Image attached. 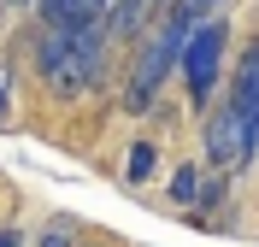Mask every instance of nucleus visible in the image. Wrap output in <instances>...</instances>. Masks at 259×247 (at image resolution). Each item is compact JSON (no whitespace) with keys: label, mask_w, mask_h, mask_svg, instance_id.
Instances as JSON below:
<instances>
[{"label":"nucleus","mask_w":259,"mask_h":247,"mask_svg":"<svg viewBox=\"0 0 259 247\" xmlns=\"http://www.w3.org/2000/svg\"><path fill=\"white\" fill-rule=\"evenodd\" d=\"M35 77L59 100H82L106 82V24L95 30H41L35 35Z\"/></svg>","instance_id":"nucleus-1"},{"label":"nucleus","mask_w":259,"mask_h":247,"mask_svg":"<svg viewBox=\"0 0 259 247\" xmlns=\"http://www.w3.org/2000/svg\"><path fill=\"white\" fill-rule=\"evenodd\" d=\"M200 18L206 12H200L194 0H177V6H165V18L136 41L130 82H124V112H147V106L159 100V88L171 82V71H177V59H183V41H189V30Z\"/></svg>","instance_id":"nucleus-2"},{"label":"nucleus","mask_w":259,"mask_h":247,"mask_svg":"<svg viewBox=\"0 0 259 247\" xmlns=\"http://www.w3.org/2000/svg\"><path fill=\"white\" fill-rule=\"evenodd\" d=\"M224 53H230V24L224 18H200L189 30V41H183V59H177L183 82H189V94L200 100V106L212 100V88L224 77Z\"/></svg>","instance_id":"nucleus-3"},{"label":"nucleus","mask_w":259,"mask_h":247,"mask_svg":"<svg viewBox=\"0 0 259 247\" xmlns=\"http://www.w3.org/2000/svg\"><path fill=\"white\" fill-rule=\"evenodd\" d=\"M230 106H236V124H242V165H253L259 159V35L247 41L242 59H236Z\"/></svg>","instance_id":"nucleus-4"},{"label":"nucleus","mask_w":259,"mask_h":247,"mask_svg":"<svg viewBox=\"0 0 259 247\" xmlns=\"http://www.w3.org/2000/svg\"><path fill=\"white\" fill-rule=\"evenodd\" d=\"M206 159L218 165V171L242 165V124H236V106H230V100L206 112Z\"/></svg>","instance_id":"nucleus-5"},{"label":"nucleus","mask_w":259,"mask_h":247,"mask_svg":"<svg viewBox=\"0 0 259 247\" xmlns=\"http://www.w3.org/2000/svg\"><path fill=\"white\" fill-rule=\"evenodd\" d=\"M41 30H95L106 24V0H30Z\"/></svg>","instance_id":"nucleus-6"},{"label":"nucleus","mask_w":259,"mask_h":247,"mask_svg":"<svg viewBox=\"0 0 259 247\" xmlns=\"http://www.w3.org/2000/svg\"><path fill=\"white\" fill-rule=\"evenodd\" d=\"M171 6H177V0H171ZM159 18H165V0H112V6H106V35H124V41L136 35V41H142Z\"/></svg>","instance_id":"nucleus-7"},{"label":"nucleus","mask_w":259,"mask_h":247,"mask_svg":"<svg viewBox=\"0 0 259 247\" xmlns=\"http://www.w3.org/2000/svg\"><path fill=\"white\" fill-rule=\"evenodd\" d=\"M153 171H159V147H153V141H130V153H124V182H130V188H142V182H153Z\"/></svg>","instance_id":"nucleus-8"},{"label":"nucleus","mask_w":259,"mask_h":247,"mask_svg":"<svg viewBox=\"0 0 259 247\" xmlns=\"http://www.w3.org/2000/svg\"><path fill=\"white\" fill-rule=\"evenodd\" d=\"M200 200V165H177L171 177V206H194Z\"/></svg>","instance_id":"nucleus-9"},{"label":"nucleus","mask_w":259,"mask_h":247,"mask_svg":"<svg viewBox=\"0 0 259 247\" xmlns=\"http://www.w3.org/2000/svg\"><path fill=\"white\" fill-rule=\"evenodd\" d=\"M35 247H77V230L71 224H48V230L35 235Z\"/></svg>","instance_id":"nucleus-10"},{"label":"nucleus","mask_w":259,"mask_h":247,"mask_svg":"<svg viewBox=\"0 0 259 247\" xmlns=\"http://www.w3.org/2000/svg\"><path fill=\"white\" fill-rule=\"evenodd\" d=\"M6 112H12V82H6V71H0V124H6Z\"/></svg>","instance_id":"nucleus-11"},{"label":"nucleus","mask_w":259,"mask_h":247,"mask_svg":"<svg viewBox=\"0 0 259 247\" xmlns=\"http://www.w3.org/2000/svg\"><path fill=\"white\" fill-rule=\"evenodd\" d=\"M0 247H24V235H18V230H0Z\"/></svg>","instance_id":"nucleus-12"},{"label":"nucleus","mask_w":259,"mask_h":247,"mask_svg":"<svg viewBox=\"0 0 259 247\" xmlns=\"http://www.w3.org/2000/svg\"><path fill=\"white\" fill-rule=\"evenodd\" d=\"M194 6H200V12H206V6H218V0H194Z\"/></svg>","instance_id":"nucleus-13"},{"label":"nucleus","mask_w":259,"mask_h":247,"mask_svg":"<svg viewBox=\"0 0 259 247\" xmlns=\"http://www.w3.org/2000/svg\"><path fill=\"white\" fill-rule=\"evenodd\" d=\"M18 6H30V0H18Z\"/></svg>","instance_id":"nucleus-14"}]
</instances>
